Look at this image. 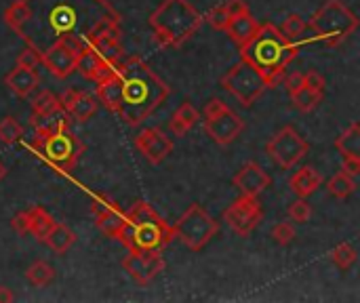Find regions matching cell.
<instances>
[{"label":"cell","mask_w":360,"mask_h":303,"mask_svg":"<svg viewBox=\"0 0 360 303\" xmlns=\"http://www.w3.org/2000/svg\"><path fill=\"white\" fill-rule=\"evenodd\" d=\"M27 4L30 19L17 34L38 53L59 40L80 53L86 32L99 19L120 15L108 0H27Z\"/></svg>","instance_id":"cell-1"},{"label":"cell","mask_w":360,"mask_h":303,"mask_svg":"<svg viewBox=\"0 0 360 303\" xmlns=\"http://www.w3.org/2000/svg\"><path fill=\"white\" fill-rule=\"evenodd\" d=\"M171 89L139 59L129 57L116 63V70L97 82V99L129 127H139L158 105L165 103Z\"/></svg>","instance_id":"cell-2"},{"label":"cell","mask_w":360,"mask_h":303,"mask_svg":"<svg viewBox=\"0 0 360 303\" xmlns=\"http://www.w3.org/2000/svg\"><path fill=\"white\" fill-rule=\"evenodd\" d=\"M300 44L291 42L274 23H262L255 36L240 46V59L249 61L266 78L268 89H276L291 61L297 57Z\"/></svg>","instance_id":"cell-3"},{"label":"cell","mask_w":360,"mask_h":303,"mask_svg":"<svg viewBox=\"0 0 360 303\" xmlns=\"http://www.w3.org/2000/svg\"><path fill=\"white\" fill-rule=\"evenodd\" d=\"M175 238L173 226L165 221L148 202L137 200L124 213V228L118 243H122L131 253L160 251Z\"/></svg>","instance_id":"cell-4"},{"label":"cell","mask_w":360,"mask_h":303,"mask_svg":"<svg viewBox=\"0 0 360 303\" xmlns=\"http://www.w3.org/2000/svg\"><path fill=\"white\" fill-rule=\"evenodd\" d=\"M202 25V15L190 0H162L150 15L154 40L162 49L181 46Z\"/></svg>","instance_id":"cell-5"},{"label":"cell","mask_w":360,"mask_h":303,"mask_svg":"<svg viewBox=\"0 0 360 303\" xmlns=\"http://www.w3.org/2000/svg\"><path fill=\"white\" fill-rule=\"evenodd\" d=\"M306 27L312 30L314 40L335 46L356 32L359 19L342 0H327L310 17V23H306Z\"/></svg>","instance_id":"cell-6"},{"label":"cell","mask_w":360,"mask_h":303,"mask_svg":"<svg viewBox=\"0 0 360 303\" xmlns=\"http://www.w3.org/2000/svg\"><path fill=\"white\" fill-rule=\"evenodd\" d=\"M30 150L36 152V156L44 158L53 169L61 173H72L78 165L80 154L84 152V146L68 129L51 135H34V139L30 141Z\"/></svg>","instance_id":"cell-7"},{"label":"cell","mask_w":360,"mask_h":303,"mask_svg":"<svg viewBox=\"0 0 360 303\" xmlns=\"http://www.w3.org/2000/svg\"><path fill=\"white\" fill-rule=\"evenodd\" d=\"M173 232L190 251H202L219 232V224L200 205H190L175 221Z\"/></svg>","instance_id":"cell-8"},{"label":"cell","mask_w":360,"mask_h":303,"mask_svg":"<svg viewBox=\"0 0 360 303\" xmlns=\"http://www.w3.org/2000/svg\"><path fill=\"white\" fill-rule=\"evenodd\" d=\"M221 86L230 91L245 108H251L268 89L266 78L259 74V70L245 59H240L228 70V74L221 78Z\"/></svg>","instance_id":"cell-9"},{"label":"cell","mask_w":360,"mask_h":303,"mask_svg":"<svg viewBox=\"0 0 360 303\" xmlns=\"http://www.w3.org/2000/svg\"><path fill=\"white\" fill-rule=\"evenodd\" d=\"M202 118H205V131L219 146H230L232 141L238 139V135L245 129L243 118L236 112H232L219 97H213L205 103Z\"/></svg>","instance_id":"cell-10"},{"label":"cell","mask_w":360,"mask_h":303,"mask_svg":"<svg viewBox=\"0 0 360 303\" xmlns=\"http://www.w3.org/2000/svg\"><path fill=\"white\" fill-rule=\"evenodd\" d=\"M310 146L308 141L300 135V131L291 124L283 127L268 143H266V154L270 156L272 162H276L281 169H293L306 154Z\"/></svg>","instance_id":"cell-11"},{"label":"cell","mask_w":360,"mask_h":303,"mask_svg":"<svg viewBox=\"0 0 360 303\" xmlns=\"http://www.w3.org/2000/svg\"><path fill=\"white\" fill-rule=\"evenodd\" d=\"M226 224L240 236H249L259 221L264 219V207L257 196L240 194L226 211H224Z\"/></svg>","instance_id":"cell-12"},{"label":"cell","mask_w":360,"mask_h":303,"mask_svg":"<svg viewBox=\"0 0 360 303\" xmlns=\"http://www.w3.org/2000/svg\"><path fill=\"white\" fill-rule=\"evenodd\" d=\"M91 213L95 217L97 228L108 238H114V240L120 238V232L124 228V213L120 211V207L114 200H110L108 196L95 194L91 198Z\"/></svg>","instance_id":"cell-13"},{"label":"cell","mask_w":360,"mask_h":303,"mask_svg":"<svg viewBox=\"0 0 360 303\" xmlns=\"http://www.w3.org/2000/svg\"><path fill=\"white\" fill-rule=\"evenodd\" d=\"M122 268L137 285H150L165 270V259L160 251H150V253L129 251V255L122 259Z\"/></svg>","instance_id":"cell-14"},{"label":"cell","mask_w":360,"mask_h":303,"mask_svg":"<svg viewBox=\"0 0 360 303\" xmlns=\"http://www.w3.org/2000/svg\"><path fill=\"white\" fill-rule=\"evenodd\" d=\"M76 59H78V53L61 40L53 42L51 46H46L40 53V63L59 80H63L76 72Z\"/></svg>","instance_id":"cell-15"},{"label":"cell","mask_w":360,"mask_h":303,"mask_svg":"<svg viewBox=\"0 0 360 303\" xmlns=\"http://www.w3.org/2000/svg\"><path fill=\"white\" fill-rule=\"evenodd\" d=\"M135 148L152 162V165H160L171 152H173V143L171 139L160 131V129H143L137 137H135Z\"/></svg>","instance_id":"cell-16"},{"label":"cell","mask_w":360,"mask_h":303,"mask_svg":"<svg viewBox=\"0 0 360 303\" xmlns=\"http://www.w3.org/2000/svg\"><path fill=\"white\" fill-rule=\"evenodd\" d=\"M232 183H234V188H236L240 194L259 196L264 190L270 188L272 179H270V175H268L257 162L249 160V162H245V165L238 169V173L232 177Z\"/></svg>","instance_id":"cell-17"},{"label":"cell","mask_w":360,"mask_h":303,"mask_svg":"<svg viewBox=\"0 0 360 303\" xmlns=\"http://www.w3.org/2000/svg\"><path fill=\"white\" fill-rule=\"evenodd\" d=\"M76 70L86 78V80H93V82H101L103 78H108L116 65L105 61L89 42L80 49L78 53V59H76Z\"/></svg>","instance_id":"cell-18"},{"label":"cell","mask_w":360,"mask_h":303,"mask_svg":"<svg viewBox=\"0 0 360 303\" xmlns=\"http://www.w3.org/2000/svg\"><path fill=\"white\" fill-rule=\"evenodd\" d=\"M4 84L17 95V97H30L38 84H40V76L36 70H27V67H19L15 65L6 76H4Z\"/></svg>","instance_id":"cell-19"},{"label":"cell","mask_w":360,"mask_h":303,"mask_svg":"<svg viewBox=\"0 0 360 303\" xmlns=\"http://www.w3.org/2000/svg\"><path fill=\"white\" fill-rule=\"evenodd\" d=\"M257 27H259V23L253 19V15H251V13H243V15L230 17V21H228V25H226L224 32H226V34L232 38V42L240 49V46H245V44L255 36Z\"/></svg>","instance_id":"cell-20"},{"label":"cell","mask_w":360,"mask_h":303,"mask_svg":"<svg viewBox=\"0 0 360 303\" xmlns=\"http://www.w3.org/2000/svg\"><path fill=\"white\" fill-rule=\"evenodd\" d=\"M291 190L300 196V198H310L321 186H323V175L314 169V167H302L300 171H295V175L289 179Z\"/></svg>","instance_id":"cell-21"},{"label":"cell","mask_w":360,"mask_h":303,"mask_svg":"<svg viewBox=\"0 0 360 303\" xmlns=\"http://www.w3.org/2000/svg\"><path fill=\"white\" fill-rule=\"evenodd\" d=\"M97 110H99V99L95 95L84 93V91H76V95H74V99L65 112L76 122H86L97 114Z\"/></svg>","instance_id":"cell-22"},{"label":"cell","mask_w":360,"mask_h":303,"mask_svg":"<svg viewBox=\"0 0 360 303\" xmlns=\"http://www.w3.org/2000/svg\"><path fill=\"white\" fill-rule=\"evenodd\" d=\"M198 118H200V112H198L190 101H184V103L175 110V114L171 116V120H169V131H171L175 137H184L188 131L194 129V124L198 122Z\"/></svg>","instance_id":"cell-23"},{"label":"cell","mask_w":360,"mask_h":303,"mask_svg":"<svg viewBox=\"0 0 360 303\" xmlns=\"http://www.w3.org/2000/svg\"><path fill=\"white\" fill-rule=\"evenodd\" d=\"M25 215H27V234H32L38 243H44L46 234L51 232L55 224L53 215L40 205H34L32 209H27Z\"/></svg>","instance_id":"cell-24"},{"label":"cell","mask_w":360,"mask_h":303,"mask_svg":"<svg viewBox=\"0 0 360 303\" xmlns=\"http://www.w3.org/2000/svg\"><path fill=\"white\" fill-rule=\"evenodd\" d=\"M120 36H122V32H120V27H116V30H112V32H108L105 36H101V38H97V40H93L91 42V46L105 59V61H110V63H118L120 61V57H122V44H120Z\"/></svg>","instance_id":"cell-25"},{"label":"cell","mask_w":360,"mask_h":303,"mask_svg":"<svg viewBox=\"0 0 360 303\" xmlns=\"http://www.w3.org/2000/svg\"><path fill=\"white\" fill-rule=\"evenodd\" d=\"M74 243H76V234L65 226V224H53V228H51V232L46 234V238H44V245L53 251V253H57V255H63V253H68L72 247H74Z\"/></svg>","instance_id":"cell-26"},{"label":"cell","mask_w":360,"mask_h":303,"mask_svg":"<svg viewBox=\"0 0 360 303\" xmlns=\"http://www.w3.org/2000/svg\"><path fill=\"white\" fill-rule=\"evenodd\" d=\"M36 135H51V133H59V131H68L70 129V116L65 110L53 112L49 116H38V118H30Z\"/></svg>","instance_id":"cell-27"},{"label":"cell","mask_w":360,"mask_h":303,"mask_svg":"<svg viewBox=\"0 0 360 303\" xmlns=\"http://www.w3.org/2000/svg\"><path fill=\"white\" fill-rule=\"evenodd\" d=\"M289 95H291V103H293L300 112H312V110H316V108L321 105V101H323V97H325V91H323V89H316V86H310V84L304 80V84H302L297 91L289 93Z\"/></svg>","instance_id":"cell-28"},{"label":"cell","mask_w":360,"mask_h":303,"mask_svg":"<svg viewBox=\"0 0 360 303\" xmlns=\"http://www.w3.org/2000/svg\"><path fill=\"white\" fill-rule=\"evenodd\" d=\"M335 148L342 156H352L360 158V124L352 122L338 139H335Z\"/></svg>","instance_id":"cell-29"},{"label":"cell","mask_w":360,"mask_h":303,"mask_svg":"<svg viewBox=\"0 0 360 303\" xmlns=\"http://www.w3.org/2000/svg\"><path fill=\"white\" fill-rule=\"evenodd\" d=\"M63 110L59 103V97L53 95L51 91H40L34 99H32V116L30 118H38V116H49L53 112Z\"/></svg>","instance_id":"cell-30"},{"label":"cell","mask_w":360,"mask_h":303,"mask_svg":"<svg viewBox=\"0 0 360 303\" xmlns=\"http://www.w3.org/2000/svg\"><path fill=\"white\" fill-rule=\"evenodd\" d=\"M25 278H27V283L34 285V287H49V285L55 281V270H53L51 264L38 259V262H34V264L25 270Z\"/></svg>","instance_id":"cell-31"},{"label":"cell","mask_w":360,"mask_h":303,"mask_svg":"<svg viewBox=\"0 0 360 303\" xmlns=\"http://www.w3.org/2000/svg\"><path fill=\"white\" fill-rule=\"evenodd\" d=\"M27 19H30V4H27V0H17L11 6H6V11H4V23L11 30H15V32H19L25 25Z\"/></svg>","instance_id":"cell-32"},{"label":"cell","mask_w":360,"mask_h":303,"mask_svg":"<svg viewBox=\"0 0 360 303\" xmlns=\"http://www.w3.org/2000/svg\"><path fill=\"white\" fill-rule=\"evenodd\" d=\"M327 190H329V194H331V196H335V198H348V196H352V194H354V190H356V181H354V177H352V175H348V173L340 171V173H335V175L329 179Z\"/></svg>","instance_id":"cell-33"},{"label":"cell","mask_w":360,"mask_h":303,"mask_svg":"<svg viewBox=\"0 0 360 303\" xmlns=\"http://www.w3.org/2000/svg\"><path fill=\"white\" fill-rule=\"evenodd\" d=\"M329 259H331V264H333L335 268H340V270L346 272V270H350V268L356 264L359 253H356V249H354L352 245L344 243V245H338V247L331 251Z\"/></svg>","instance_id":"cell-34"},{"label":"cell","mask_w":360,"mask_h":303,"mask_svg":"<svg viewBox=\"0 0 360 303\" xmlns=\"http://www.w3.org/2000/svg\"><path fill=\"white\" fill-rule=\"evenodd\" d=\"M23 139V129L13 116H4L0 120V141L6 146H13Z\"/></svg>","instance_id":"cell-35"},{"label":"cell","mask_w":360,"mask_h":303,"mask_svg":"<svg viewBox=\"0 0 360 303\" xmlns=\"http://www.w3.org/2000/svg\"><path fill=\"white\" fill-rule=\"evenodd\" d=\"M278 30H281V32H283L291 42H295V44H297V40H300V38H302V34L306 32V19H304L302 15H297V13H291Z\"/></svg>","instance_id":"cell-36"},{"label":"cell","mask_w":360,"mask_h":303,"mask_svg":"<svg viewBox=\"0 0 360 303\" xmlns=\"http://www.w3.org/2000/svg\"><path fill=\"white\" fill-rule=\"evenodd\" d=\"M287 215H289V219L295 221V224H308L310 217H312V207H310V202H308L306 198H297V200H293V202L289 205Z\"/></svg>","instance_id":"cell-37"},{"label":"cell","mask_w":360,"mask_h":303,"mask_svg":"<svg viewBox=\"0 0 360 303\" xmlns=\"http://www.w3.org/2000/svg\"><path fill=\"white\" fill-rule=\"evenodd\" d=\"M270 236H272V240H274L276 245L287 247V245H291V243L295 240L297 234H295V228H293L289 221H278L276 226H272Z\"/></svg>","instance_id":"cell-38"},{"label":"cell","mask_w":360,"mask_h":303,"mask_svg":"<svg viewBox=\"0 0 360 303\" xmlns=\"http://www.w3.org/2000/svg\"><path fill=\"white\" fill-rule=\"evenodd\" d=\"M207 21H209L215 30H226V25H228V21H230V13H228L226 4L221 2V4H217V6H213V8L209 11V15H207Z\"/></svg>","instance_id":"cell-39"},{"label":"cell","mask_w":360,"mask_h":303,"mask_svg":"<svg viewBox=\"0 0 360 303\" xmlns=\"http://www.w3.org/2000/svg\"><path fill=\"white\" fill-rule=\"evenodd\" d=\"M17 65L19 67H27V70H36L40 65V53L25 46L19 55H17Z\"/></svg>","instance_id":"cell-40"},{"label":"cell","mask_w":360,"mask_h":303,"mask_svg":"<svg viewBox=\"0 0 360 303\" xmlns=\"http://www.w3.org/2000/svg\"><path fill=\"white\" fill-rule=\"evenodd\" d=\"M342 171L352 175V177H359L360 175V158H352V156H342Z\"/></svg>","instance_id":"cell-41"},{"label":"cell","mask_w":360,"mask_h":303,"mask_svg":"<svg viewBox=\"0 0 360 303\" xmlns=\"http://www.w3.org/2000/svg\"><path fill=\"white\" fill-rule=\"evenodd\" d=\"M224 4H226V8H228L230 17H234V15H243V13H249V4H247V0H226Z\"/></svg>","instance_id":"cell-42"},{"label":"cell","mask_w":360,"mask_h":303,"mask_svg":"<svg viewBox=\"0 0 360 303\" xmlns=\"http://www.w3.org/2000/svg\"><path fill=\"white\" fill-rule=\"evenodd\" d=\"M11 226H13V230H15L17 234L25 236V234H27V215H25V211L17 213V215L11 219Z\"/></svg>","instance_id":"cell-43"},{"label":"cell","mask_w":360,"mask_h":303,"mask_svg":"<svg viewBox=\"0 0 360 303\" xmlns=\"http://www.w3.org/2000/svg\"><path fill=\"white\" fill-rule=\"evenodd\" d=\"M283 80H285L287 91H289V93H293V91H297V89L304 84V74H302V72H293L291 76H285Z\"/></svg>","instance_id":"cell-44"},{"label":"cell","mask_w":360,"mask_h":303,"mask_svg":"<svg viewBox=\"0 0 360 303\" xmlns=\"http://www.w3.org/2000/svg\"><path fill=\"white\" fill-rule=\"evenodd\" d=\"M13 299H15V295L11 293V289H6V287H0V303L13 302Z\"/></svg>","instance_id":"cell-45"},{"label":"cell","mask_w":360,"mask_h":303,"mask_svg":"<svg viewBox=\"0 0 360 303\" xmlns=\"http://www.w3.org/2000/svg\"><path fill=\"white\" fill-rule=\"evenodd\" d=\"M4 177H6V167H4V165L0 162V181H2Z\"/></svg>","instance_id":"cell-46"}]
</instances>
